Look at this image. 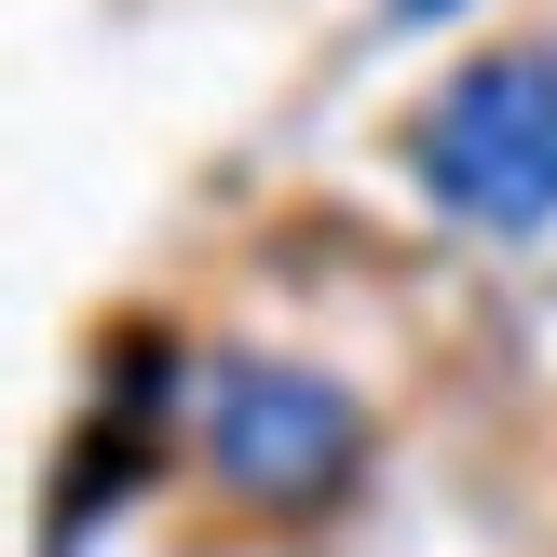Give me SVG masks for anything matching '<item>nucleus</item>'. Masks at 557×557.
Instances as JSON below:
<instances>
[{
  "label": "nucleus",
  "mask_w": 557,
  "mask_h": 557,
  "mask_svg": "<svg viewBox=\"0 0 557 557\" xmlns=\"http://www.w3.org/2000/svg\"><path fill=\"white\" fill-rule=\"evenodd\" d=\"M408 177L449 232H490V245L557 232V41H504L449 69L408 123Z\"/></svg>",
  "instance_id": "nucleus-1"
},
{
  "label": "nucleus",
  "mask_w": 557,
  "mask_h": 557,
  "mask_svg": "<svg viewBox=\"0 0 557 557\" xmlns=\"http://www.w3.org/2000/svg\"><path fill=\"white\" fill-rule=\"evenodd\" d=\"M205 462L232 504L259 517H313L354 490L368 462V408L341 395L326 368H286V354H218L205 368Z\"/></svg>",
  "instance_id": "nucleus-2"
},
{
  "label": "nucleus",
  "mask_w": 557,
  "mask_h": 557,
  "mask_svg": "<svg viewBox=\"0 0 557 557\" xmlns=\"http://www.w3.org/2000/svg\"><path fill=\"white\" fill-rule=\"evenodd\" d=\"M435 14H462V0H381V27H435Z\"/></svg>",
  "instance_id": "nucleus-3"
}]
</instances>
